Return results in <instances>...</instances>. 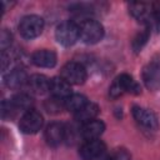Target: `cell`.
I'll use <instances>...</instances> for the list:
<instances>
[{"mask_svg": "<svg viewBox=\"0 0 160 160\" xmlns=\"http://www.w3.org/2000/svg\"><path fill=\"white\" fill-rule=\"evenodd\" d=\"M55 36H56V40L59 44H61L64 46H71L80 38L79 25H76L71 20L62 21L61 24L58 25V28L55 30Z\"/></svg>", "mask_w": 160, "mask_h": 160, "instance_id": "2", "label": "cell"}, {"mask_svg": "<svg viewBox=\"0 0 160 160\" xmlns=\"http://www.w3.org/2000/svg\"><path fill=\"white\" fill-rule=\"evenodd\" d=\"M124 92H125V90H124V88H122V85H121V81H120L119 76H118V78L112 81V84L110 85V88H109V94H110V96H111L112 99H116V98L121 96Z\"/></svg>", "mask_w": 160, "mask_h": 160, "instance_id": "22", "label": "cell"}, {"mask_svg": "<svg viewBox=\"0 0 160 160\" xmlns=\"http://www.w3.org/2000/svg\"><path fill=\"white\" fill-rule=\"evenodd\" d=\"M149 35H150V29H149V26H146L142 31H140L134 38V40H132V49L135 51H140L144 48V45L146 44V41L149 39Z\"/></svg>", "mask_w": 160, "mask_h": 160, "instance_id": "20", "label": "cell"}, {"mask_svg": "<svg viewBox=\"0 0 160 160\" xmlns=\"http://www.w3.org/2000/svg\"><path fill=\"white\" fill-rule=\"evenodd\" d=\"M66 136V129L60 122H52L50 124L45 130V140L51 146H58L62 140H65Z\"/></svg>", "mask_w": 160, "mask_h": 160, "instance_id": "8", "label": "cell"}, {"mask_svg": "<svg viewBox=\"0 0 160 160\" xmlns=\"http://www.w3.org/2000/svg\"><path fill=\"white\" fill-rule=\"evenodd\" d=\"M31 61L39 68H54L56 64V54L51 50H38L32 54Z\"/></svg>", "mask_w": 160, "mask_h": 160, "instance_id": "11", "label": "cell"}, {"mask_svg": "<svg viewBox=\"0 0 160 160\" xmlns=\"http://www.w3.org/2000/svg\"><path fill=\"white\" fill-rule=\"evenodd\" d=\"M45 106H46V109H48V111H59L62 106L65 108V104H64V100H61V99H58V98H51V99H49L46 102H45Z\"/></svg>", "mask_w": 160, "mask_h": 160, "instance_id": "23", "label": "cell"}, {"mask_svg": "<svg viewBox=\"0 0 160 160\" xmlns=\"http://www.w3.org/2000/svg\"><path fill=\"white\" fill-rule=\"evenodd\" d=\"M132 116L136 120V122L148 131H155L159 128L158 118L155 116V114L152 111H150L148 109H144L140 106H134Z\"/></svg>", "mask_w": 160, "mask_h": 160, "instance_id": "6", "label": "cell"}, {"mask_svg": "<svg viewBox=\"0 0 160 160\" xmlns=\"http://www.w3.org/2000/svg\"><path fill=\"white\" fill-rule=\"evenodd\" d=\"M60 76L70 85H80L86 80V70L80 62L70 61L62 66Z\"/></svg>", "mask_w": 160, "mask_h": 160, "instance_id": "4", "label": "cell"}, {"mask_svg": "<svg viewBox=\"0 0 160 160\" xmlns=\"http://www.w3.org/2000/svg\"><path fill=\"white\" fill-rule=\"evenodd\" d=\"M119 79L121 81V85L125 90V92H130V94H140V85L132 79V76L128 75V74H121L119 75Z\"/></svg>", "mask_w": 160, "mask_h": 160, "instance_id": "19", "label": "cell"}, {"mask_svg": "<svg viewBox=\"0 0 160 160\" xmlns=\"http://www.w3.org/2000/svg\"><path fill=\"white\" fill-rule=\"evenodd\" d=\"M42 122L44 120H42L41 114L38 112L36 110L30 109L25 111V114L21 116L19 128L24 134H35L41 129Z\"/></svg>", "mask_w": 160, "mask_h": 160, "instance_id": "5", "label": "cell"}, {"mask_svg": "<svg viewBox=\"0 0 160 160\" xmlns=\"http://www.w3.org/2000/svg\"><path fill=\"white\" fill-rule=\"evenodd\" d=\"M105 130V124L101 120H91L89 122L82 124L81 128V136L88 140H95L98 139Z\"/></svg>", "mask_w": 160, "mask_h": 160, "instance_id": "13", "label": "cell"}, {"mask_svg": "<svg viewBox=\"0 0 160 160\" xmlns=\"http://www.w3.org/2000/svg\"><path fill=\"white\" fill-rule=\"evenodd\" d=\"M28 75L22 69H12L4 76V82L10 89H19L28 82Z\"/></svg>", "mask_w": 160, "mask_h": 160, "instance_id": "15", "label": "cell"}, {"mask_svg": "<svg viewBox=\"0 0 160 160\" xmlns=\"http://www.w3.org/2000/svg\"><path fill=\"white\" fill-rule=\"evenodd\" d=\"M11 102L12 105L15 106V109L19 111V110H30V106L32 104V99L30 95L25 94V92H21V94H18L15 95L12 99H11Z\"/></svg>", "mask_w": 160, "mask_h": 160, "instance_id": "18", "label": "cell"}, {"mask_svg": "<svg viewBox=\"0 0 160 160\" xmlns=\"http://www.w3.org/2000/svg\"><path fill=\"white\" fill-rule=\"evenodd\" d=\"M105 150H106L105 144L101 140L95 139V140H88L80 148L79 154L82 160H95V159L101 158Z\"/></svg>", "mask_w": 160, "mask_h": 160, "instance_id": "7", "label": "cell"}, {"mask_svg": "<svg viewBox=\"0 0 160 160\" xmlns=\"http://www.w3.org/2000/svg\"><path fill=\"white\" fill-rule=\"evenodd\" d=\"M98 114H99V106L94 102H88L81 110L75 112V119L79 122L85 124V122H89L91 120H95Z\"/></svg>", "mask_w": 160, "mask_h": 160, "instance_id": "16", "label": "cell"}, {"mask_svg": "<svg viewBox=\"0 0 160 160\" xmlns=\"http://www.w3.org/2000/svg\"><path fill=\"white\" fill-rule=\"evenodd\" d=\"M79 34L85 44H96L104 36V28L99 21L86 19L79 25Z\"/></svg>", "mask_w": 160, "mask_h": 160, "instance_id": "1", "label": "cell"}, {"mask_svg": "<svg viewBox=\"0 0 160 160\" xmlns=\"http://www.w3.org/2000/svg\"><path fill=\"white\" fill-rule=\"evenodd\" d=\"M64 104H65V108L69 111L78 112L79 110H81L88 104V100L81 94H71L69 98H66L64 100Z\"/></svg>", "mask_w": 160, "mask_h": 160, "instance_id": "17", "label": "cell"}, {"mask_svg": "<svg viewBox=\"0 0 160 160\" xmlns=\"http://www.w3.org/2000/svg\"><path fill=\"white\" fill-rule=\"evenodd\" d=\"M49 91L54 98L65 100L71 95V88L68 81H65L61 76L60 78H54L50 80V89Z\"/></svg>", "mask_w": 160, "mask_h": 160, "instance_id": "12", "label": "cell"}, {"mask_svg": "<svg viewBox=\"0 0 160 160\" xmlns=\"http://www.w3.org/2000/svg\"><path fill=\"white\" fill-rule=\"evenodd\" d=\"M44 30V20L38 15H28L24 16L19 24L20 35L25 39L38 38Z\"/></svg>", "mask_w": 160, "mask_h": 160, "instance_id": "3", "label": "cell"}, {"mask_svg": "<svg viewBox=\"0 0 160 160\" xmlns=\"http://www.w3.org/2000/svg\"><path fill=\"white\" fill-rule=\"evenodd\" d=\"M16 109L12 105L11 100L10 101H2V108H1V115L2 119H8V118H12L16 114Z\"/></svg>", "mask_w": 160, "mask_h": 160, "instance_id": "24", "label": "cell"}, {"mask_svg": "<svg viewBox=\"0 0 160 160\" xmlns=\"http://www.w3.org/2000/svg\"><path fill=\"white\" fill-rule=\"evenodd\" d=\"M100 160H131V156L125 149H116L110 155L101 158Z\"/></svg>", "mask_w": 160, "mask_h": 160, "instance_id": "21", "label": "cell"}, {"mask_svg": "<svg viewBox=\"0 0 160 160\" xmlns=\"http://www.w3.org/2000/svg\"><path fill=\"white\" fill-rule=\"evenodd\" d=\"M152 19L160 22V4L152 5Z\"/></svg>", "mask_w": 160, "mask_h": 160, "instance_id": "26", "label": "cell"}, {"mask_svg": "<svg viewBox=\"0 0 160 160\" xmlns=\"http://www.w3.org/2000/svg\"><path fill=\"white\" fill-rule=\"evenodd\" d=\"M129 11L136 20L145 24L152 19V5L146 2H131L129 5Z\"/></svg>", "mask_w": 160, "mask_h": 160, "instance_id": "10", "label": "cell"}, {"mask_svg": "<svg viewBox=\"0 0 160 160\" xmlns=\"http://www.w3.org/2000/svg\"><path fill=\"white\" fill-rule=\"evenodd\" d=\"M28 86H29L31 92L38 94V95H42L46 91H49V89H50V80L45 75L35 74V75H31L28 79Z\"/></svg>", "mask_w": 160, "mask_h": 160, "instance_id": "14", "label": "cell"}, {"mask_svg": "<svg viewBox=\"0 0 160 160\" xmlns=\"http://www.w3.org/2000/svg\"><path fill=\"white\" fill-rule=\"evenodd\" d=\"M11 39H12L11 34H10L8 30L4 29V30L1 31V35H0V45H1L2 51L6 50V48L10 46V44H11Z\"/></svg>", "mask_w": 160, "mask_h": 160, "instance_id": "25", "label": "cell"}, {"mask_svg": "<svg viewBox=\"0 0 160 160\" xmlns=\"http://www.w3.org/2000/svg\"><path fill=\"white\" fill-rule=\"evenodd\" d=\"M142 80L148 89L156 90L160 86V66L156 62H151L144 68Z\"/></svg>", "mask_w": 160, "mask_h": 160, "instance_id": "9", "label": "cell"}]
</instances>
